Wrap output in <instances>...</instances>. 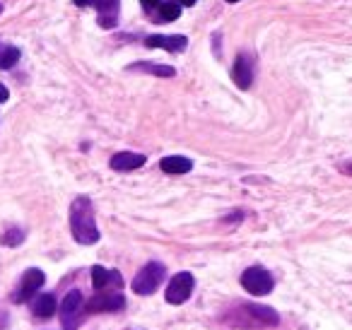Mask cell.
Wrapping results in <instances>:
<instances>
[{"mask_svg": "<svg viewBox=\"0 0 352 330\" xmlns=\"http://www.w3.org/2000/svg\"><path fill=\"white\" fill-rule=\"evenodd\" d=\"M78 8H94L97 22L104 30H113L118 25V12H121V0H73Z\"/></svg>", "mask_w": 352, "mask_h": 330, "instance_id": "277c9868", "label": "cell"}, {"mask_svg": "<svg viewBox=\"0 0 352 330\" xmlns=\"http://www.w3.org/2000/svg\"><path fill=\"white\" fill-rule=\"evenodd\" d=\"M70 232H73L75 241L82 243V246H92V243L99 241L94 208L87 195H78L70 205Z\"/></svg>", "mask_w": 352, "mask_h": 330, "instance_id": "6da1fadb", "label": "cell"}, {"mask_svg": "<svg viewBox=\"0 0 352 330\" xmlns=\"http://www.w3.org/2000/svg\"><path fill=\"white\" fill-rule=\"evenodd\" d=\"M241 287H244L249 294L263 296V294H270V292H273L275 277L270 275L265 267L254 265V267H249V270H244V275H241Z\"/></svg>", "mask_w": 352, "mask_h": 330, "instance_id": "5b68a950", "label": "cell"}, {"mask_svg": "<svg viewBox=\"0 0 352 330\" xmlns=\"http://www.w3.org/2000/svg\"><path fill=\"white\" fill-rule=\"evenodd\" d=\"M0 12H3V3H0Z\"/></svg>", "mask_w": 352, "mask_h": 330, "instance_id": "d4e9b609", "label": "cell"}, {"mask_svg": "<svg viewBox=\"0 0 352 330\" xmlns=\"http://www.w3.org/2000/svg\"><path fill=\"white\" fill-rule=\"evenodd\" d=\"M126 309V299L118 292H99L82 306V314H113Z\"/></svg>", "mask_w": 352, "mask_h": 330, "instance_id": "8992f818", "label": "cell"}, {"mask_svg": "<svg viewBox=\"0 0 352 330\" xmlns=\"http://www.w3.org/2000/svg\"><path fill=\"white\" fill-rule=\"evenodd\" d=\"M6 323H8V318H6V314H3V311H0V330L6 328Z\"/></svg>", "mask_w": 352, "mask_h": 330, "instance_id": "603a6c76", "label": "cell"}, {"mask_svg": "<svg viewBox=\"0 0 352 330\" xmlns=\"http://www.w3.org/2000/svg\"><path fill=\"white\" fill-rule=\"evenodd\" d=\"M128 70H140V73H150V75H157V78H174L176 75V70L171 68V65L147 63V60H142V63H133Z\"/></svg>", "mask_w": 352, "mask_h": 330, "instance_id": "e0dca14e", "label": "cell"}, {"mask_svg": "<svg viewBox=\"0 0 352 330\" xmlns=\"http://www.w3.org/2000/svg\"><path fill=\"white\" fill-rule=\"evenodd\" d=\"M44 282H46L44 272H41L39 267H30V270L22 275L20 287H17L15 294H12V301H15V304H25V301H30L32 296L44 287Z\"/></svg>", "mask_w": 352, "mask_h": 330, "instance_id": "ba28073f", "label": "cell"}, {"mask_svg": "<svg viewBox=\"0 0 352 330\" xmlns=\"http://www.w3.org/2000/svg\"><path fill=\"white\" fill-rule=\"evenodd\" d=\"M20 49L17 46H10L6 44V41H0V70H10L17 65V60H20Z\"/></svg>", "mask_w": 352, "mask_h": 330, "instance_id": "ac0fdd59", "label": "cell"}, {"mask_svg": "<svg viewBox=\"0 0 352 330\" xmlns=\"http://www.w3.org/2000/svg\"><path fill=\"white\" fill-rule=\"evenodd\" d=\"M92 287L97 292L107 289H123V275L118 270H109V267L94 265L92 267Z\"/></svg>", "mask_w": 352, "mask_h": 330, "instance_id": "8fae6325", "label": "cell"}, {"mask_svg": "<svg viewBox=\"0 0 352 330\" xmlns=\"http://www.w3.org/2000/svg\"><path fill=\"white\" fill-rule=\"evenodd\" d=\"M140 3H142V8H145L147 12H155L157 8H160L162 3H164V0H140Z\"/></svg>", "mask_w": 352, "mask_h": 330, "instance_id": "ffe728a7", "label": "cell"}, {"mask_svg": "<svg viewBox=\"0 0 352 330\" xmlns=\"http://www.w3.org/2000/svg\"><path fill=\"white\" fill-rule=\"evenodd\" d=\"M147 162L145 155H138V152H116L109 162L113 171H135L140 169L142 164Z\"/></svg>", "mask_w": 352, "mask_h": 330, "instance_id": "4fadbf2b", "label": "cell"}, {"mask_svg": "<svg viewBox=\"0 0 352 330\" xmlns=\"http://www.w3.org/2000/svg\"><path fill=\"white\" fill-rule=\"evenodd\" d=\"M179 17H182V6H179L176 0H169V3H162V6L152 12L150 20L155 22V25H166V22H174V20H179Z\"/></svg>", "mask_w": 352, "mask_h": 330, "instance_id": "5bb4252c", "label": "cell"}, {"mask_svg": "<svg viewBox=\"0 0 352 330\" xmlns=\"http://www.w3.org/2000/svg\"><path fill=\"white\" fill-rule=\"evenodd\" d=\"M166 277V267L157 261H150L147 265H142V270L135 275L133 280V292L140 296H150L160 289V285L164 282Z\"/></svg>", "mask_w": 352, "mask_h": 330, "instance_id": "3957f363", "label": "cell"}, {"mask_svg": "<svg viewBox=\"0 0 352 330\" xmlns=\"http://www.w3.org/2000/svg\"><path fill=\"white\" fill-rule=\"evenodd\" d=\"M22 241H25V232L17 229V227L8 229V232L0 236V243H6V246H20Z\"/></svg>", "mask_w": 352, "mask_h": 330, "instance_id": "d6986e66", "label": "cell"}, {"mask_svg": "<svg viewBox=\"0 0 352 330\" xmlns=\"http://www.w3.org/2000/svg\"><path fill=\"white\" fill-rule=\"evenodd\" d=\"M82 306H85V299L80 289H73L65 294L63 304H60V323H63V330L78 328L80 318H82Z\"/></svg>", "mask_w": 352, "mask_h": 330, "instance_id": "52a82bcc", "label": "cell"}, {"mask_svg": "<svg viewBox=\"0 0 352 330\" xmlns=\"http://www.w3.org/2000/svg\"><path fill=\"white\" fill-rule=\"evenodd\" d=\"M225 320L232 328H273L280 323V316L270 306L239 304L236 309L227 311Z\"/></svg>", "mask_w": 352, "mask_h": 330, "instance_id": "7a4b0ae2", "label": "cell"}, {"mask_svg": "<svg viewBox=\"0 0 352 330\" xmlns=\"http://www.w3.org/2000/svg\"><path fill=\"white\" fill-rule=\"evenodd\" d=\"M176 3H179L182 8H191V6H196L198 0H176Z\"/></svg>", "mask_w": 352, "mask_h": 330, "instance_id": "7402d4cb", "label": "cell"}, {"mask_svg": "<svg viewBox=\"0 0 352 330\" xmlns=\"http://www.w3.org/2000/svg\"><path fill=\"white\" fill-rule=\"evenodd\" d=\"M254 75H256V63H254V56L241 51L234 60V68H232V80L239 89H249L254 85Z\"/></svg>", "mask_w": 352, "mask_h": 330, "instance_id": "30bf717a", "label": "cell"}, {"mask_svg": "<svg viewBox=\"0 0 352 330\" xmlns=\"http://www.w3.org/2000/svg\"><path fill=\"white\" fill-rule=\"evenodd\" d=\"M32 314L36 316V318H51V316L56 314V296L54 294H39L34 301H32Z\"/></svg>", "mask_w": 352, "mask_h": 330, "instance_id": "2e32d148", "label": "cell"}, {"mask_svg": "<svg viewBox=\"0 0 352 330\" xmlns=\"http://www.w3.org/2000/svg\"><path fill=\"white\" fill-rule=\"evenodd\" d=\"M160 169L164 174H188L193 169V162L188 157H179V155L164 157V160H160Z\"/></svg>", "mask_w": 352, "mask_h": 330, "instance_id": "9a60e30c", "label": "cell"}, {"mask_svg": "<svg viewBox=\"0 0 352 330\" xmlns=\"http://www.w3.org/2000/svg\"><path fill=\"white\" fill-rule=\"evenodd\" d=\"M227 3H239V0H227Z\"/></svg>", "mask_w": 352, "mask_h": 330, "instance_id": "cb8c5ba5", "label": "cell"}, {"mask_svg": "<svg viewBox=\"0 0 352 330\" xmlns=\"http://www.w3.org/2000/svg\"><path fill=\"white\" fill-rule=\"evenodd\" d=\"M145 46H150V49H164L169 51V54H182V51H186L188 46V39L184 34H150L145 39Z\"/></svg>", "mask_w": 352, "mask_h": 330, "instance_id": "7c38bea8", "label": "cell"}, {"mask_svg": "<svg viewBox=\"0 0 352 330\" xmlns=\"http://www.w3.org/2000/svg\"><path fill=\"white\" fill-rule=\"evenodd\" d=\"M8 97H10V92H8V87H6V85H0V104L8 102Z\"/></svg>", "mask_w": 352, "mask_h": 330, "instance_id": "44dd1931", "label": "cell"}, {"mask_svg": "<svg viewBox=\"0 0 352 330\" xmlns=\"http://www.w3.org/2000/svg\"><path fill=\"white\" fill-rule=\"evenodd\" d=\"M193 287H196V280H193L191 272H179V275L171 277L169 287H166V301L169 304H184L193 294Z\"/></svg>", "mask_w": 352, "mask_h": 330, "instance_id": "9c48e42d", "label": "cell"}]
</instances>
